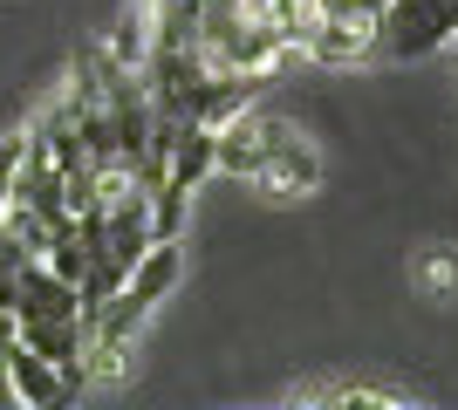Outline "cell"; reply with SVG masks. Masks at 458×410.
Segmentation results:
<instances>
[{
  "label": "cell",
  "mask_w": 458,
  "mask_h": 410,
  "mask_svg": "<svg viewBox=\"0 0 458 410\" xmlns=\"http://www.w3.org/2000/svg\"><path fill=\"white\" fill-rule=\"evenodd\" d=\"M28 260H35V254H28L7 226H0V314L14 308V280H21V267H28Z\"/></svg>",
  "instance_id": "cell-5"
},
{
  "label": "cell",
  "mask_w": 458,
  "mask_h": 410,
  "mask_svg": "<svg viewBox=\"0 0 458 410\" xmlns=\"http://www.w3.org/2000/svg\"><path fill=\"white\" fill-rule=\"evenodd\" d=\"M14 164H21V137H0V213L14 198Z\"/></svg>",
  "instance_id": "cell-6"
},
{
  "label": "cell",
  "mask_w": 458,
  "mask_h": 410,
  "mask_svg": "<svg viewBox=\"0 0 458 410\" xmlns=\"http://www.w3.org/2000/svg\"><path fill=\"white\" fill-rule=\"evenodd\" d=\"M7 342H14V314H0V410L14 404V383H7Z\"/></svg>",
  "instance_id": "cell-7"
},
{
  "label": "cell",
  "mask_w": 458,
  "mask_h": 410,
  "mask_svg": "<svg viewBox=\"0 0 458 410\" xmlns=\"http://www.w3.org/2000/svg\"><path fill=\"white\" fill-rule=\"evenodd\" d=\"M294 397H308V404H397L390 390H369V383H308Z\"/></svg>",
  "instance_id": "cell-4"
},
{
  "label": "cell",
  "mask_w": 458,
  "mask_h": 410,
  "mask_svg": "<svg viewBox=\"0 0 458 410\" xmlns=\"http://www.w3.org/2000/svg\"><path fill=\"white\" fill-rule=\"evenodd\" d=\"M7 383H14V404H28V410H69L82 397V383L69 370H55L48 356H35L28 342H7Z\"/></svg>",
  "instance_id": "cell-3"
},
{
  "label": "cell",
  "mask_w": 458,
  "mask_h": 410,
  "mask_svg": "<svg viewBox=\"0 0 458 410\" xmlns=\"http://www.w3.org/2000/svg\"><path fill=\"white\" fill-rule=\"evenodd\" d=\"M212 172L247 178V185H260V192H274V198L322 192V157H315V144L287 117L260 110V96L212 130Z\"/></svg>",
  "instance_id": "cell-1"
},
{
  "label": "cell",
  "mask_w": 458,
  "mask_h": 410,
  "mask_svg": "<svg viewBox=\"0 0 458 410\" xmlns=\"http://www.w3.org/2000/svg\"><path fill=\"white\" fill-rule=\"evenodd\" d=\"M458 35V0H383L377 14V48L383 55H438V48H452Z\"/></svg>",
  "instance_id": "cell-2"
}]
</instances>
